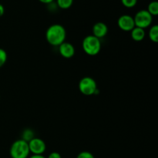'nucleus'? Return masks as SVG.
<instances>
[{
    "label": "nucleus",
    "mask_w": 158,
    "mask_h": 158,
    "mask_svg": "<svg viewBox=\"0 0 158 158\" xmlns=\"http://www.w3.org/2000/svg\"><path fill=\"white\" fill-rule=\"evenodd\" d=\"M56 5L62 9H67L72 6L73 0H56Z\"/></svg>",
    "instance_id": "nucleus-14"
},
{
    "label": "nucleus",
    "mask_w": 158,
    "mask_h": 158,
    "mask_svg": "<svg viewBox=\"0 0 158 158\" xmlns=\"http://www.w3.org/2000/svg\"><path fill=\"white\" fill-rule=\"evenodd\" d=\"M66 38V30L60 24H52L48 27L46 32V41L51 46H59L64 43Z\"/></svg>",
    "instance_id": "nucleus-1"
},
{
    "label": "nucleus",
    "mask_w": 158,
    "mask_h": 158,
    "mask_svg": "<svg viewBox=\"0 0 158 158\" xmlns=\"http://www.w3.org/2000/svg\"><path fill=\"white\" fill-rule=\"evenodd\" d=\"M7 58L8 56L6 50L0 48V68L6 64V61H7Z\"/></svg>",
    "instance_id": "nucleus-15"
},
{
    "label": "nucleus",
    "mask_w": 158,
    "mask_h": 158,
    "mask_svg": "<svg viewBox=\"0 0 158 158\" xmlns=\"http://www.w3.org/2000/svg\"><path fill=\"white\" fill-rule=\"evenodd\" d=\"M9 154L12 158H28L30 154L29 144L22 139L15 140L11 145Z\"/></svg>",
    "instance_id": "nucleus-3"
},
{
    "label": "nucleus",
    "mask_w": 158,
    "mask_h": 158,
    "mask_svg": "<svg viewBox=\"0 0 158 158\" xmlns=\"http://www.w3.org/2000/svg\"><path fill=\"white\" fill-rule=\"evenodd\" d=\"M136 27L147 29L152 25L153 16L146 9H141L135 14L134 17Z\"/></svg>",
    "instance_id": "nucleus-5"
},
{
    "label": "nucleus",
    "mask_w": 158,
    "mask_h": 158,
    "mask_svg": "<svg viewBox=\"0 0 158 158\" xmlns=\"http://www.w3.org/2000/svg\"><path fill=\"white\" fill-rule=\"evenodd\" d=\"M29 158H46L43 155V154H32Z\"/></svg>",
    "instance_id": "nucleus-19"
},
{
    "label": "nucleus",
    "mask_w": 158,
    "mask_h": 158,
    "mask_svg": "<svg viewBox=\"0 0 158 158\" xmlns=\"http://www.w3.org/2000/svg\"><path fill=\"white\" fill-rule=\"evenodd\" d=\"M30 153L32 154H43L46 151V145L43 140L39 137H34L28 143Z\"/></svg>",
    "instance_id": "nucleus-7"
},
{
    "label": "nucleus",
    "mask_w": 158,
    "mask_h": 158,
    "mask_svg": "<svg viewBox=\"0 0 158 158\" xmlns=\"http://www.w3.org/2000/svg\"><path fill=\"white\" fill-rule=\"evenodd\" d=\"M148 37L153 43H157L158 42V26L157 25H153L151 26L148 32Z\"/></svg>",
    "instance_id": "nucleus-11"
},
{
    "label": "nucleus",
    "mask_w": 158,
    "mask_h": 158,
    "mask_svg": "<svg viewBox=\"0 0 158 158\" xmlns=\"http://www.w3.org/2000/svg\"><path fill=\"white\" fill-rule=\"evenodd\" d=\"M117 26L124 32H131L135 27L134 17L127 14L120 15L117 20Z\"/></svg>",
    "instance_id": "nucleus-6"
},
{
    "label": "nucleus",
    "mask_w": 158,
    "mask_h": 158,
    "mask_svg": "<svg viewBox=\"0 0 158 158\" xmlns=\"http://www.w3.org/2000/svg\"><path fill=\"white\" fill-rule=\"evenodd\" d=\"M34 131H32V129H29V128H27V129H25L24 131H23V134H22V140H25L27 143H29L32 139L34 138Z\"/></svg>",
    "instance_id": "nucleus-12"
},
{
    "label": "nucleus",
    "mask_w": 158,
    "mask_h": 158,
    "mask_svg": "<svg viewBox=\"0 0 158 158\" xmlns=\"http://www.w3.org/2000/svg\"><path fill=\"white\" fill-rule=\"evenodd\" d=\"M108 33V26L103 22L96 23L93 26V35L98 39L104 38Z\"/></svg>",
    "instance_id": "nucleus-9"
},
{
    "label": "nucleus",
    "mask_w": 158,
    "mask_h": 158,
    "mask_svg": "<svg viewBox=\"0 0 158 158\" xmlns=\"http://www.w3.org/2000/svg\"><path fill=\"white\" fill-rule=\"evenodd\" d=\"M59 52L63 58L70 59L75 55V48L70 43L65 41L59 46Z\"/></svg>",
    "instance_id": "nucleus-8"
},
{
    "label": "nucleus",
    "mask_w": 158,
    "mask_h": 158,
    "mask_svg": "<svg viewBox=\"0 0 158 158\" xmlns=\"http://www.w3.org/2000/svg\"><path fill=\"white\" fill-rule=\"evenodd\" d=\"M77 158H95L92 153L89 151H82L77 155Z\"/></svg>",
    "instance_id": "nucleus-17"
},
{
    "label": "nucleus",
    "mask_w": 158,
    "mask_h": 158,
    "mask_svg": "<svg viewBox=\"0 0 158 158\" xmlns=\"http://www.w3.org/2000/svg\"><path fill=\"white\" fill-rule=\"evenodd\" d=\"M4 12H5L4 6H3L2 4H0V17H2L3 15H4Z\"/></svg>",
    "instance_id": "nucleus-21"
},
{
    "label": "nucleus",
    "mask_w": 158,
    "mask_h": 158,
    "mask_svg": "<svg viewBox=\"0 0 158 158\" xmlns=\"http://www.w3.org/2000/svg\"><path fill=\"white\" fill-rule=\"evenodd\" d=\"M39 1H40V2L43 3V4L49 5V4H50L51 2H53L54 0H39Z\"/></svg>",
    "instance_id": "nucleus-20"
},
{
    "label": "nucleus",
    "mask_w": 158,
    "mask_h": 158,
    "mask_svg": "<svg viewBox=\"0 0 158 158\" xmlns=\"http://www.w3.org/2000/svg\"><path fill=\"white\" fill-rule=\"evenodd\" d=\"M79 89L85 96H91L98 92L97 83L94 79L90 77H83L79 82Z\"/></svg>",
    "instance_id": "nucleus-4"
},
{
    "label": "nucleus",
    "mask_w": 158,
    "mask_h": 158,
    "mask_svg": "<svg viewBox=\"0 0 158 158\" xmlns=\"http://www.w3.org/2000/svg\"><path fill=\"white\" fill-rule=\"evenodd\" d=\"M131 36L133 40L136 42H140L145 38L146 36V32L145 29H141L139 27H134L131 31Z\"/></svg>",
    "instance_id": "nucleus-10"
},
{
    "label": "nucleus",
    "mask_w": 158,
    "mask_h": 158,
    "mask_svg": "<svg viewBox=\"0 0 158 158\" xmlns=\"http://www.w3.org/2000/svg\"><path fill=\"white\" fill-rule=\"evenodd\" d=\"M121 3L126 8H133L137 5V0H121Z\"/></svg>",
    "instance_id": "nucleus-16"
},
{
    "label": "nucleus",
    "mask_w": 158,
    "mask_h": 158,
    "mask_svg": "<svg viewBox=\"0 0 158 158\" xmlns=\"http://www.w3.org/2000/svg\"><path fill=\"white\" fill-rule=\"evenodd\" d=\"M47 158H62L60 153L58 152H52L49 154Z\"/></svg>",
    "instance_id": "nucleus-18"
},
{
    "label": "nucleus",
    "mask_w": 158,
    "mask_h": 158,
    "mask_svg": "<svg viewBox=\"0 0 158 158\" xmlns=\"http://www.w3.org/2000/svg\"><path fill=\"white\" fill-rule=\"evenodd\" d=\"M148 12L152 16H156L158 15V2L157 1H152L149 3L148 6Z\"/></svg>",
    "instance_id": "nucleus-13"
},
{
    "label": "nucleus",
    "mask_w": 158,
    "mask_h": 158,
    "mask_svg": "<svg viewBox=\"0 0 158 158\" xmlns=\"http://www.w3.org/2000/svg\"><path fill=\"white\" fill-rule=\"evenodd\" d=\"M102 44L100 39L93 35H86L82 42V48L86 54L91 56H97L101 50Z\"/></svg>",
    "instance_id": "nucleus-2"
}]
</instances>
